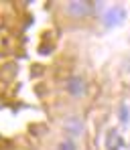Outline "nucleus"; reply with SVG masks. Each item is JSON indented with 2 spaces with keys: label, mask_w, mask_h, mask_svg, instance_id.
Segmentation results:
<instances>
[{
  "label": "nucleus",
  "mask_w": 130,
  "mask_h": 150,
  "mask_svg": "<svg viewBox=\"0 0 130 150\" xmlns=\"http://www.w3.org/2000/svg\"><path fill=\"white\" fill-rule=\"evenodd\" d=\"M63 10H65L67 16L77 21V18H85L94 12V4L92 2H69V4L63 6Z\"/></svg>",
  "instance_id": "nucleus-1"
},
{
  "label": "nucleus",
  "mask_w": 130,
  "mask_h": 150,
  "mask_svg": "<svg viewBox=\"0 0 130 150\" xmlns=\"http://www.w3.org/2000/svg\"><path fill=\"white\" fill-rule=\"evenodd\" d=\"M120 122H122V124H128V122H130V118H128V105H126V103H122V105H120Z\"/></svg>",
  "instance_id": "nucleus-7"
},
{
  "label": "nucleus",
  "mask_w": 130,
  "mask_h": 150,
  "mask_svg": "<svg viewBox=\"0 0 130 150\" xmlns=\"http://www.w3.org/2000/svg\"><path fill=\"white\" fill-rule=\"evenodd\" d=\"M63 130H65V134L67 136H71V138H75V136H81L83 132H85V124H83V120L79 118V116H67L65 120H63Z\"/></svg>",
  "instance_id": "nucleus-3"
},
{
  "label": "nucleus",
  "mask_w": 130,
  "mask_h": 150,
  "mask_svg": "<svg viewBox=\"0 0 130 150\" xmlns=\"http://www.w3.org/2000/svg\"><path fill=\"white\" fill-rule=\"evenodd\" d=\"M124 18H126V10H124L122 6H112L104 14V25L108 26V28H114V26L122 25Z\"/></svg>",
  "instance_id": "nucleus-4"
},
{
  "label": "nucleus",
  "mask_w": 130,
  "mask_h": 150,
  "mask_svg": "<svg viewBox=\"0 0 130 150\" xmlns=\"http://www.w3.org/2000/svg\"><path fill=\"white\" fill-rule=\"evenodd\" d=\"M65 89H67V93H69L71 98H81V96L87 93V83H85L83 77L73 75V77H69V79L65 81Z\"/></svg>",
  "instance_id": "nucleus-2"
},
{
  "label": "nucleus",
  "mask_w": 130,
  "mask_h": 150,
  "mask_svg": "<svg viewBox=\"0 0 130 150\" xmlns=\"http://www.w3.org/2000/svg\"><path fill=\"white\" fill-rule=\"evenodd\" d=\"M120 146H122V140H120L118 130H110L106 138V150H120Z\"/></svg>",
  "instance_id": "nucleus-5"
},
{
  "label": "nucleus",
  "mask_w": 130,
  "mask_h": 150,
  "mask_svg": "<svg viewBox=\"0 0 130 150\" xmlns=\"http://www.w3.org/2000/svg\"><path fill=\"white\" fill-rule=\"evenodd\" d=\"M57 150H77V144L71 140V138H65L57 144Z\"/></svg>",
  "instance_id": "nucleus-6"
}]
</instances>
